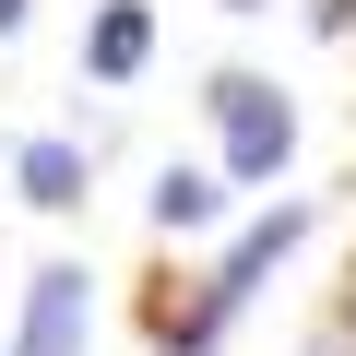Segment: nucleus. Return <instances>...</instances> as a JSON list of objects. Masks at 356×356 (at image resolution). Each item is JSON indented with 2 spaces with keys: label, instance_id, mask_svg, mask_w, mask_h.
I'll return each mask as SVG.
<instances>
[{
  "label": "nucleus",
  "instance_id": "obj_5",
  "mask_svg": "<svg viewBox=\"0 0 356 356\" xmlns=\"http://www.w3.org/2000/svg\"><path fill=\"white\" fill-rule=\"evenodd\" d=\"M143 48H154L143 0H119V13H95V48H83V60H95V83H131V72H143Z\"/></svg>",
  "mask_w": 356,
  "mask_h": 356
},
{
  "label": "nucleus",
  "instance_id": "obj_2",
  "mask_svg": "<svg viewBox=\"0 0 356 356\" xmlns=\"http://www.w3.org/2000/svg\"><path fill=\"white\" fill-rule=\"evenodd\" d=\"M297 226H309V214H273V226H250V238L226 250V273L202 285V309L178 321V344H202V332H214V321H226V309H238V297H250V285H261V273H273V261L297 250Z\"/></svg>",
  "mask_w": 356,
  "mask_h": 356
},
{
  "label": "nucleus",
  "instance_id": "obj_3",
  "mask_svg": "<svg viewBox=\"0 0 356 356\" xmlns=\"http://www.w3.org/2000/svg\"><path fill=\"white\" fill-rule=\"evenodd\" d=\"M72 344H83V273L48 261L36 297H24V344H13V356H72Z\"/></svg>",
  "mask_w": 356,
  "mask_h": 356
},
{
  "label": "nucleus",
  "instance_id": "obj_1",
  "mask_svg": "<svg viewBox=\"0 0 356 356\" xmlns=\"http://www.w3.org/2000/svg\"><path fill=\"white\" fill-rule=\"evenodd\" d=\"M214 119H226V178H273V166L297 154V107H285L273 83H250V72L214 83Z\"/></svg>",
  "mask_w": 356,
  "mask_h": 356
},
{
  "label": "nucleus",
  "instance_id": "obj_7",
  "mask_svg": "<svg viewBox=\"0 0 356 356\" xmlns=\"http://www.w3.org/2000/svg\"><path fill=\"white\" fill-rule=\"evenodd\" d=\"M13 24H24V0H0V36H13Z\"/></svg>",
  "mask_w": 356,
  "mask_h": 356
},
{
  "label": "nucleus",
  "instance_id": "obj_6",
  "mask_svg": "<svg viewBox=\"0 0 356 356\" xmlns=\"http://www.w3.org/2000/svg\"><path fill=\"white\" fill-rule=\"evenodd\" d=\"M214 202H226V191H214L202 166H166V178H154V226H166V238H178V226H214Z\"/></svg>",
  "mask_w": 356,
  "mask_h": 356
},
{
  "label": "nucleus",
  "instance_id": "obj_4",
  "mask_svg": "<svg viewBox=\"0 0 356 356\" xmlns=\"http://www.w3.org/2000/svg\"><path fill=\"white\" fill-rule=\"evenodd\" d=\"M13 178H24V202H48V214H72V202H83V143H60V131H36V143L13 154Z\"/></svg>",
  "mask_w": 356,
  "mask_h": 356
}]
</instances>
